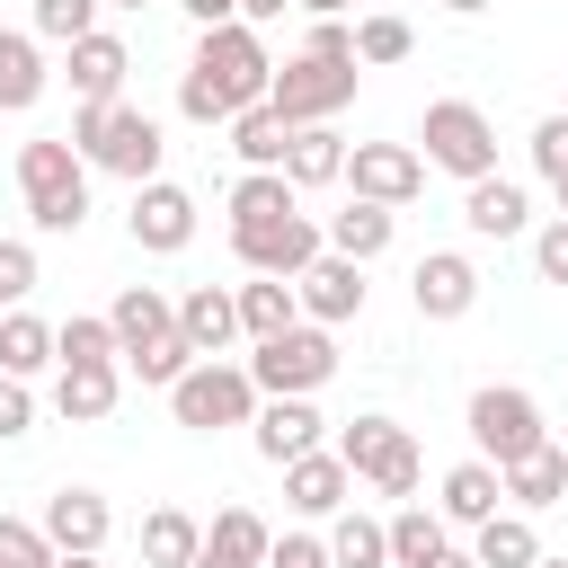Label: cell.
Returning a JSON list of instances; mask_svg holds the SVG:
<instances>
[{
	"label": "cell",
	"instance_id": "cell-1",
	"mask_svg": "<svg viewBox=\"0 0 568 568\" xmlns=\"http://www.w3.org/2000/svg\"><path fill=\"white\" fill-rule=\"evenodd\" d=\"M266 80H275V62H266V44H257L248 18L204 27V44H195V62H186V80H178V115H186V124H231L240 106L266 98Z\"/></svg>",
	"mask_w": 568,
	"mask_h": 568
},
{
	"label": "cell",
	"instance_id": "cell-2",
	"mask_svg": "<svg viewBox=\"0 0 568 568\" xmlns=\"http://www.w3.org/2000/svg\"><path fill=\"white\" fill-rule=\"evenodd\" d=\"M71 151L89 160V169H106V178H160V124L142 115V106H124V98H106V106H80L71 115Z\"/></svg>",
	"mask_w": 568,
	"mask_h": 568
},
{
	"label": "cell",
	"instance_id": "cell-3",
	"mask_svg": "<svg viewBox=\"0 0 568 568\" xmlns=\"http://www.w3.org/2000/svg\"><path fill=\"white\" fill-rule=\"evenodd\" d=\"M18 195L36 213V231H80L89 222V160L71 151V133H44L18 151Z\"/></svg>",
	"mask_w": 568,
	"mask_h": 568
},
{
	"label": "cell",
	"instance_id": "cell-4",
	"mask_svg": "<svg viewBox=\"0 0 568 568\" xmlns=\"http://www.w3.org/2000/svg\"><path fill=\"white\" fill-rule=\"evenodd\" d=\"M328 373H337V337L320 320H293L284 337H257V355H248L257 399H311Z\"/></svg>",
	"mask_w": 568,
	"mask_h": 568
},
{
	"label": "cell",
	"instance_id": "cell-5",
	"mask_svg": "<svg viewBox=\"0 0 568 568\" xmlns=\"http://www.w3.org/2000/svg\"><path fill=\"white\" fill-rule=\"evenodd\" d=\"M169 408H178V426L222 435V426H248V417H257V382H248V364H213V355H195V364L169 382Z\"/></svg>",
	"mask_w": 568,
	"mask_h": 568
},
{
	"label": "cell",
	"instance_id": "cell-6",
	"mask_svg": "<svg viewBox=\"0 0 568 568\" xmlns=\"http://www.w3.org/2000/svg\"><path fill=\"white\" fill-rule=\"evenodd\" d=\"M355 479H373L382 497H417V435L399 417H346L337 444H328Z\"/></svg>",
	"mask_w": 568,
	"mask_h": 568
},
{
	"label": "cell",
	"instance_id": "cell-7",
	"mask_svg": "<svg viewBox=\"0 0 568 568\" xmlns=\"http://www.w3.org/2000/svg\"><path fill=\"white\" fill-rule=\"evenodd\" d=\"M355 98V62H337V53H293V62H275V80H266V106L284 115V124H328L337 106Z\"/></svg>",
	"mask_w": 568,
	"mask_h": 568
},
{
	"label": "cell",
	"instance_id": "cell-8",
	"mask_svg": "<svg viewBox=\"0 0 568 568\" xmlns=\"http://www.w3.org/2000/svg\"><path fill=\"white\" fill-rule=\"evenodd\" d=\"M470 444H479V462H524V453H541L550 444V426H541V399L532 390H515V382H488V390H470Z\"/></svg>",
	"mask_w": 568,
	"mask_h": 568
},
{
	"label": "cell",
	"instance_id": "cell-9",
	"mask_svg": "<svg viewBox=\"0 0 568 568\" xmlns=\"http://www.w3.org/2000/svg\"><path fill=\"white\" fill-rule=\"evenodd\" d=\"M417 142H426V169H453L462 186L497 169V124H488L470 98H435L426 124H417Z\"/></svg>",
	"mask_w": 568,
	"mask_h": 568
},
{
	"label": "cell",
	"instance_id": "cell-10",
	"mask_svg": "<svg viewBox=\"0 0 568 568\" xmlns=\"http://www.w3.org/2000/svg\"><path fill=\"white\" fill-rule=\"evenodd\" d=\"M346 178H355L364 204H390V213L426 195V160H417L408 142H355V151H346Z\"/></svg>",
	"mask_w": 568,
	"mask_h": 568
},
{
	"label": "cell",
	"instance_id": "cell-11",
	"mask_svg": "<svg viewBox=\"0 0 568 568\" xmlns=\"http://www.w3.org/2000/svg\"><path fill=\"white\" fill-rule=\"evenodd\" d=\"M231 248H240V266H248V275H284V284H293V275H302L328 240H320V222H311V213H284V222L231 231Z\"/></svg>",
	"mask_w": 568,
	"mask_h": 568
},
{
	"label": "cell",
	"instance_id": "cell-12",
	"mask_svg": "<svg viewBox=\"0 0 568 568\" xmlns=\"http://www.w3.org/2000/svg\"><path fill=\"white\" fill-rule=\"evenodd\" d=\"M124 222H133V248H151V257H178V248L195 240V195H186V186H169V178H142Z\"/></svg>",
	"mask_w": 568,
	"mask_h": 568
},
{
	"label": "cell",
	"instance_id": "cell-13",
	"mask_svg": "<svg viewBox=\"0 0 568 568\" xmlns=\"http://www.w3.org/2000/svg\"><path fill=\"white\" fill-rule=\"evenodd\" d=\"M408 302H417V320H462L479 302V266L462 248H426L417 275H408Z\"/></svg>",
	"mask_w": 568,
	"mask_h": 568
},
{
	"label": "cell",
	"instance_id": "cell-14",
	"mask_svg": "<svg viewBox=\"0 0 568 568\" xmlns=\"http://www.w3.org/2000/svg\"><path fill=\"white\" fill-rule=\"evenodd\" d=\"M293 302H302L320 328H337V320H355V311H364V266H355V257H337V248H320V257L293 275Z\"/></svg>",
	"mask_w": 568,
	"mask_h": 568
},
{
	"label": "cell",
	"instance_id": "cell-15",
	"mask_svg": "<svg viewBox=\"0 0 568 568\" xmlns=\"http://www.w3.org/2000/svg\"><path fill=\"white\" fill-rule=\"evenodd\" d=\"M266 541H275V532H266L248 506H222V515L204 524V541H195L186 568H266Z\"/></svg>",
	"mask_w": 568,
	"mask_h": 568
},
{
	"label": "cell",
	"instance_id": "cell-16",
	"mask_svg": "<svg viewBox=\"0 0 568 568\" xmlns=\"http://www.w3.org/2000/svg\"><path fill=\"white\" fill-rule=\"evenodd\" d=\"M62 53H71V89H80V106H106V98L124 89V71H133L124 36H106V27H89V36L62 44Z\"/></svg>",
	"mask_w": 568,
	"mask_h": 568
},
{
	"label": "cell",
	"instance_id": "cell-17",
	"mask_svg": "<svg viewBox=\"0 0 568 568\" xmlns=\"http://www.w3.org/2000/svg\"><path fill=\"white\" fill-rule=\"evenodd\" d=\"M346 488H355V470H346L337 453H320V444L284 462V497H293V515H337Z\"/></svg>",
	"mask_w": 568,
	"mask_h": 568
},
{
	"label": "cell",
	"instance_id": "cell-18",
	"mask_svg": "<svg viewBox=\"0 0 568 568\" xmlns=\"http://www.w3.org/2000/svg\"><path fill=\"white\" fill-rule=\"evenodd\" d=\"M106 328H115V355H142L151 337H169V328H178V302H169L160 284H124V293H115V311H106Z\"/></svg>",
	"mask_w": 568,
	"mask_h": 568
},
{
	"label": "cell",
	"instance_id": "cell-19",
	"mask_svg": "<svg viewBox=\"0 0 568 568\" xmlns=\"http://www.w3.org/2000/svg\"><path fill=\"white\" fill-rule=\"evenodd\" d=\"M106 524H115V515H106L98 488H53V497H44V541H53V550H98Z\"/></svg>",
	"mask_w": 568,
	"mask_h": 568
},
{
	"label": "cell",
	"instance_id": "cell-20",
	"mask_svg": "<svg viewBox=\"0 0 568 568\" xmlns=\"http://www.w3.org/2000/svg\"><path fill=\"white\" fill-rule=\"evenodd\" d=\"M462 222H470L479 240H515V231L532 222V204H524V186H515V178H497V169H488V178H470Z\"/></svg>",
	"mask_w": 568,
	"mask_h": 568
},
{
	"label": "cell",
	"instance_id": "cell-21",
	"mask_svg": "<svg viewBox=\"0 0 568 568\" xmlns=\"http://www.w3.org/2000/svg\"><path fill=\"white\" fill-rule=\"evenodd\" d=\"M178 337H186L195 355H222V346L240 337V302H231L222 284H195V293L178 302Z\"/></svg>",
	"mask_w": 568,
	"mask_h": 568
},
{
	"label": "cell",
	"instance_id": "cell-22",
	"mask_svg": "<svg viewBox=\"0 0 568 568\" xmlns=\"http://www.w3.org/2000/svg\"><path fill=\"white\" fill-rule=\"evenodd\" d=\"M248 426H257V453H266L275 470H284L293 453H311V444H320V408H311V399H266Z\"/></svg>",
	"mask_w": 568,
	"mask_h": 568
},
{
	"label": "cell",
	"instance_id": "cell-23",
	"mask_svg": "<svg viewBox=\"0 0 568 568\" xmlns=\"http://www.w3.org/2000/svg\"><path fill=\"white\" fill-rule=\"evenodd\" d=\"M497 506H506V479H497V462H462V470H444V506H435L444 524H470V532H479Z\"/></svg>",
	"mask_w": 568,
	"mask_h": 568
},
{
	"label": "cell",
	"instance_id": "cell-24",
	"mask_svg": "<svg viewBox=\"0 0 568 568\" xmlns=\"http://www.w3.org/2000/svg\"><path fill=\"white\" fill-rule=\"evenodd\" d=\"M497 479H506V497H515V515H541V506H559V497H568V453H559V444H541V453H524V462H506Z\"/></svg>",
	"mask_w": 568,
	"mask_h": 568
},
{
	"label": "cell",
	"instance_id": "cell-25",
	"mask_svg": "<svg viewBox=\"0 0 568 568\" xmlns=\"http://www.w3.org/2000/svg\"><path fill=\"white\" fill-rule=\"evenodd\" d=\"M284 178H293V186H337V178H346V142H337V124H293V142H284Z\"/></svg>",
	"mask_w": 568,
	"mask_h": 568
},
{
	"label": "cell",
	"instance_id": "cell-26",
	"mask_svg": "<svg viewBox=\"0 0 568 568\" xmlns=\"http://www.w3.org/2000/svg\"><path fill=\"white\" fill-rule=\"evenodd\" d=\"M115 390H124V373H115V364H62V382H53V408H62L71 426H98V417L115 408Z\"/></svg>",
	"mask_w": 568,
	"mask_h": 568
},
{
	"label": "cell",
	"instance_id": "cell-27",
	"mask_svg": "<svg viewBox=\"0 0 568 568\" xmlns=\"http://www.w3.org/2000/svg\"><path fill=\"white\" fill-rule=\"evenodd\" d=\"M293 195H302V186H293L284 169H248V178L231 186V231H257V222H284V213H302Z\"/></svg>",
	"mask_w": 568,
	"mask_h": 568
},
{
	"label": "cell",
	"instance_id": "cell-28",
	"mask_svg": "<svg viewBox=\"0 0 568 568\" xmlns=\"http://www.w3.org/2000/svg\"><path fill=\"white\" fill-rule=\"evenodd\" d=\"M390 222H399L390 204H364V195H355L346 213H328V231H320V240H328L337 257H355V266H364V257H382V248H390Z\"/></svg>",
	"mask_w": 568,
	"mask_h": 568
},
{
	"label": "cell",
	"instance_id": "cell-29",
	"mask_svg": "<svg viewBox=\"0 0 568 568\" xmlns=\"http://www.w3.org/2000/svg\"><path fill=\"white\" fill-rule=\"evenodd\" d=\"M231 302H240V337H284V328L302 320V302H293L284 275H257V284H240Z\"/></svg>",
	"mask_w": 568,
	"mask_h": 568
},
{
	"label": "cell",
	"instance_id": "cell-30",
	"mask_svg": "<svg viewBox=\"0 0 568 568\" xmlns=\"http://www.w3.org/2000/svg\"><path fill=\"white\" fill-rule=\"evenodd\" d=\"M195 541H204V524H195L186 506H151V515H142V568H186Z\"/></svg>",
	"mask_w": 568,
	"mask_h": 568
},
{
	"label": "cell",
	"instance_id": "cell-31",
	"mask_svg": "<svg viewBox=\"0 0 568 568\" xmlns=\"http://www.w3.org/2000/svg\"><path fill=\"white\" fill-rule=\"evenodd\" d=\"M284 142H293V124H284V115H275L266 98L231 115V151H240L248 169H284Z\"/></svg>",
	"mask_w": 568,
	"mask_h": 568
},
{
	"label": "cell",
	"instance_id": "cell-32",
	"mask_svg": "<svg viewBox=\"0 0 568 568\" xmlns=\"http://www.w3.org/2000/svg\"><path fill=\"white\" fill-rule=\"evenodd\" d=\"M36 98H44V53H36V36H9L0 27V115H18Z\"/></svg>",
	"mask_w": 568,
	"mask_h": 568
},
{
	"label": "cell",
	"instance_id": "cell-33",
	"mask_svg": "<svg viewBox=\"0 0 568 568\" xmlns=\"http://www.w3.org/2000/svg\"><path fill=\"white\" fill-rule=\"evenodd\" d=\"M470 559H479V568H532V559H541L532 515H506V506H497V515L479 524V550H470Z\"/></svg>",
	"mask_w": 568,
	"mask_h": 568
},
{
	"label": "cell",
	"instance_id": "cell-34",
	"mask_svg": "<svg viewBox=\"0 0 568 568\" xmlns=\"http://www.w3.org/2000/svg\"><path fill=\"white\" fill-rule=\"evenodd\" d=\"M328 568H390V524H382V515H337Z\"/></svg>",
	"mask_w": 568,
	"mask_h": 568
},
{
	"label": "cell",
	"instance_id": "cell-35",
	"mask_svg": "<svg viewBox=\"0 0 568 568\" xmlns=\"http://www.w3.org/2000/svg\"><path fill=\"white\" fill-rule=\"evenodd\" d=\"M44 364H53V328H44L36 311H9V320H0V373L27 382V373H44Z\"/></svg>",
	"mask_w": 568,
	"mask_h": 568
},
{
	"label": "cell",
	"instance_id": "cell-36",
	"mask_svg": "<svg viewBox=\"0 0 568 568\" xmlns=\"http://www.w3.org/2000/svg\"><path fill=\"white\" fill-rule=\"evenodd\" d=\"M53 364H115V328L89 320V311H71V320L53 328Z\"/></svg>",
	"mask_w": 568,
	"mask_h": 568
},
{
	"label": "cell",
	"instance_id": "cell-37",
	"mask_svg": "<svg viewBox=\"0 0 568 568\" xmlns=\"http://www.w3.org/2000/svg\"><path fill=\"white\" fill-rule=\"evenodd\" d=\"M435 550H444V515L399 506V515H390V568H417V559H435Z\"/></svg>",
	"mask_w": 568,
	"mask_h": 568
},
{
	"label": "cell",
	"instance_id": "cell-38",
	"mask_svg": "<svg viewBox=\"0 0 568 568\" xmlns=\"http://www.w3.org/2000/svg\"><path fill=\"white\" fill-rule=\"evenodd\" d=\"M408 18H390V9H373V18H355V62H408Z\"/></svg>",
	"mask_w": 568,
	"mask_h": 568
},
{
	"label": "cell",
	"instance_id": "cell-39",
	"mask_svg": "<svg viewBox=\"0 0 568 568\" xmlns=\"http://www.w3.org/2000/svg\"><path fill=\"white\" fill-rule=\"evenodd\" d=\"M124 364H133V382H151V390H169V382H178V373L195 364V346H186V337L169 328V337H151V346H142V355H124Z\"/></svg>",
	"mask_w": 568,
	"mask_h": 568
},
{
	"label": "cell",
	"instance_id": "cell-40",
	"mask_svg": "<svg viewBox=\"0 0 568 568\" xmlns=\"http://www.w3.org/2000/svg\"><path fill=\"white\" fill-rule=\"evenodd\" d=\"M98 9H106V0H36V36H44V44H80V36L98 27Z\"/></svg>",
	"mask_w": 568,
	"mask_h": 568
},
{
	"label": "cell",
	"instance_id": "cell-41",
	"mask_svg": "<svg viewBox=\"0 0 568 568\" xmlns=\"http://www.w3.org/2000/svg\"><path fill=\"white\" fill-rule=\"evenodd\" d=\"M0 568H53V541H44V524H18V515H0Z\"/></svg>",
	"mask_w": 568,
	"mask_h": 568
},
{
	"label": "cell",
	"instance_id": "cell-42",
	"mask_svg": "<svg viewBox=\"0 0 568 568\" xmlns=\"http://www.w3.org/2000/svg\"><path fill=\"white\" fill-rule=\"evenodd\" d=\"M532 169H541V178H568V106L532 124Z\"/></svg>",
	"mask_w": 568,
	"mask_h": 568
},
{
	"label": "cell",
	"instance_id": "cell-43",
	"mask_svg": "<svg viewBox=\"0 0 568 568\" xmlns=\"http://www.w3.org/2000/svg\"><path fill=\"white\" fill-rule=\"evenodd\" d=\"M27 293H36V248L0 240V302H27Z\"/></svg>",
	"mask_w": 568,
	"mask_h": 568
},
{
	"label": "cell",
	"instance_id": "cell-44",
	"mask_svg": "<svg viewBox=\"0 0 568 568\" xmlns=\"http://www.w3.org/2000/svg\"><path fill=\"white\" fill-rule=\"evenodd\" d=\"M532 266H541V284H568V213L532 240Z\"/></svg>",
	"mask_w": 568,
	"mask_h": 568
},
{
	"label": "cell",
	"instance_id": "cell-45",
	"mask_svg": "<svg viewBox=\"0 0 568 568\" xmlns=\"http://www.w3.org/2000/svg\"><path fill=\"white\" fill-rule=\"evenodd\" d=\"M266 568H328V541H311V532H284V541H266Z\"/></svg>",
	"mask_w": 568,
	"mask_h": 568
},
{
	"label": "cell",
	"instance_id": "cell-46",
	"mask_svg": "<svg viewBox=\"0 0 568 568\" xmlns=\"http://www.w3.org/2000/svg\"><path fill=\"white\" fill-rule=\"evenodd\" d=\"M27 426H36V399L18 373H0V435H27Z\"/></svg>",
	"mask_w": 568,
	"mask_h": 568
},
{
	"label": "cell",
	"instance_id": "cell-47",
	"mask_svg": "<svg viewBox=\"0 0 568 568\" xmlns=\"http://www.w3.org/2000/svg\"><path fill=\"white\" fill-rule=\"evenodd\" d=\"M311 53H337V62H355V27H346V18H320V27H311Z\"/></svg>",
	"mask_w": 568,
	"mask_h": 568
},
{
	"label": "cell",
	"instance_id": "cell-48",
	"mask_svg": "<svg viewBox=\"0 0 568 568\" xmlns=\"http://www.w3.org/2000/svg\"><path fill=\"white\" fill-rule=\"evenodd\" d=\"M178 9H186L195 27H231V18H240V0H178Z\"/></svg>",
	"mask_w": 568,
	"mask_h": 568
},
{
	"label": "cell",
	"instance_id": "cell-49",
	"mask_svg": "<svg viewBox=\"0 0 568 568\" xmlns=\"http://www.w3.org/2000/svg\"><path fill=\"white\" fill-rule=\"evenodd\" d=\"M240 18H248V27H266V18H284V0H240Z\"/></svg>",
	"mask_w": 568,
	"mask_h": 568
},
{
	"label": "cell",
	"instance_id": "cell-50",
	"mask_svg": "<svg viewBox=\"0 0 568 568\" xmlns=\"http://www.w3.org/2000/svg\"><path fill=\"white\" fill-rule=\"evenodd\" d=\"M417 568H479V559H470V550H453V541H444V550H435V559H417Z\"/></svg>",
	"mask_w": 568,
	"mask_h": 568
},
{
	"label": "cell",
	"instance_id": "cell-51",
	"mask_svg": "<svg viewBox=\"0 0 568 568\" xmlns=\"http://www.w3.org/2000/svg\"><path fill=\"white\" fill-rule=\"evenodd\" d=\"M293 9H311V18H346L355 0H293Z\"/></svg>",
	"mask_w": 568,
	"mask_h": 568
},
{
	"label": "cell",
	"instance_id": "cell-52",
	"mask_svg": "<svg viewBox=\"0 0 568 568\" xmlns=\"http://www.w3.org/2000/svg\"><path fill=\"white\" fill-rule=\"evenodd\" d=\"M53 568H98V550H53Z\"/></svg>",
	"mask_w": 568,
	"mask_h": 568
},
{
	"label": "cell",
	"instance_id": "cell-53",
	"mask_svg": "<svg viewBox=\"0 0 568 568\" xmlns=\"http://www.w3.org/2000/svg\"><path fill=\"white\" fill-rule=\"evenodd\" d=\"M444 9H462V18H470V9H488V0H444Z\"/></svg>",
	"mask_w": 568,
	"mask_h": 568
},
{
	"label": "cell",
	"instance_id": "cell-54",
	"mask_svg": "<svg viewBox=\"0 0 568 568\" xmlns=\"http://www.w3.org/2000/svg\"><path fill=\"white\" fill-rule=\"evenodd\" d=\"M550 186H559V213H568V178H550Z\"/></svg>",
	"mask_w": 568,
	"mask_h": 568
},
{
	"label": "cell",
	"instance_id": "cell-55",
	"mask_svg": "<svg viewBox=\"0 0 568 568\" xmlns=\"http://www.w3.org/2000/svg\"><path fill=\"white\" fill-rule=\"evenodd\" d=\"M532 568H568V559H550V550H541V559H532Z\"/></svg>",
	"mask_w": 568,
	"mask_h": 568
},
{
	"label": "cell",
	"instance_id": "cell-56",
	"mask_svg": "<svg viewBox=\"0 0 568 568\" xmlns=\"http://www.w3.org/2000/svg\"><path fill=\"white\" fill-rule=\"evenodd\" d=\"M115 9H142V0H115Z\"/></svg>",
	"mask_w": 568,
	"mask_h": 568
}]
</instances>
